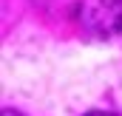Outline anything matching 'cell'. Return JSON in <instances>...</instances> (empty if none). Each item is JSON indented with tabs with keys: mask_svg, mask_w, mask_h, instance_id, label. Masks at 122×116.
Returning <instances> with one entry per match:
<instances>
[{
	"mask_svg": "<svg viewBox=\"0 0 122 116\" xmlns=\"http://www.w3.org/2000/svg\"><path fill=\"white\" fill-rule=\"evenodd\" d=\"M74 20L91 37L108 40L122 31V0H80Z\"/></svg>",
	"mask_w": 122,
	"mask_h": 116,
	"instance_id": "cell-1",
	"label": "cell"
},
{
	"mask_svg": "<svg viewBox=\"0 0 122 116\" xmlns=\"http://www.w3.org/2000/svg\"><path fill=\"white\" fill-rule=\"evenodd\" d=\"M85 116H117V113H108V111H91V113H85Z\"/></svg>",
	"mask_w": 122,
	"mask_h": 116,
	"instance_id": "cell-2",
	"label": "cell"
},
{
	"mask_svg": "<svg viewBox=\"0 0 122 116\" xmlns=\"http://www.w3.org/2000/svg\"><path fill=\"white\" fill-rule=\"evenodd\" d=\"M0 116H23V113H17V111H11V108H6V111H3Z\"/></svg>",
	"mask_w": 122,
	"mask_h": 116,
	"instance_id": "cell-3",
	"label": "cell"
}]
</instances>
